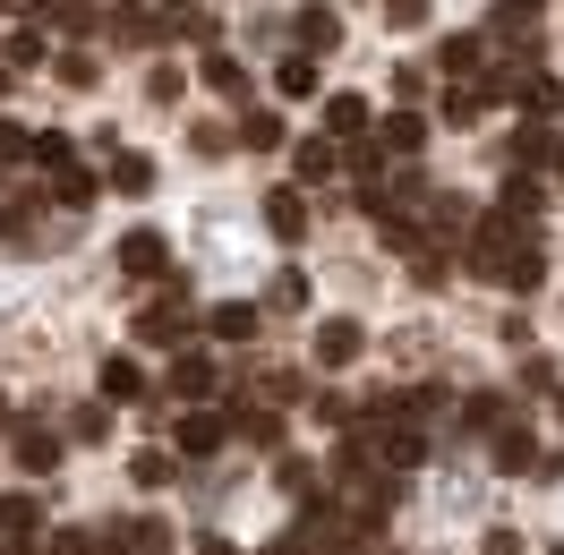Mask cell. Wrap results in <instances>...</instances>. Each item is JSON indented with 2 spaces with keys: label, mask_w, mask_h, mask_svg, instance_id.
<instances>
[{
  "label": "cell",
  "mask_w": 564,
  "mask_h": 555,
  "mask_svg": "<svg viewBox=\"0 0 564 555\" xmlns=\"http://www.w3.org/2000/svg\"><path fill=\"white\" fill-rule=\"evenodd\" d=\"M470 274L479 282H496V291H539L547 282V257H539V240H530L522 222H505V214H488L479 231H470Z\"/></svg>",
  "instance_id": "cell-1"
},
{
  "label": "cell",
  "mask_w": 564,
  "mask_h": 555,
  "mask_svg": "<svg viewBox=\"0 0 564 555\" xmlns=\"http://www.w3.org/2000/svg\"><path fill=\"white\" fill-rule=\"evenodd\" d=\"M282 555H359V521L343 513L334 496H317V504H300V521H291Z\"/></svg>",
  "instance_id": "cell-2"
},
{
  "label": "cell",
  "mask_w": 564,
  "mask_h": 555,
  "mask_svg": "<svg viewBox=\"0 0 564 555\" xmlns=\"http://www.w3.org/2000/svg\"><path fill=\"white\" fill-rule=\"evenodd\" d=\"M9 461H18L26 479H52V470H61V436H52L43 418H9Z\"/></svg>",
  "instance_id": "cell-3"
},
{
  "label": "cell",
  "mask_w": 564,
  "mask_h": 555,
  "mask_svg": "<svg viewBox=\"0 0 564 555\" xmlns=\"http://www.w3.org/2000/svg\"><path fill=\"white\" fill-rule=\"evenodd\" d=\"M188 334H197V316H188V300H180V291H163V300L138 316V342H145V350H180Z\"/></svg>",
  "instance_id": "cell-4"
},
{
  "label": "cell",
  "mask_w": 564,
  "mask_h": 555,
  "mask_svg": "<svg viewBox=\"0 0 564 555\" xmlns=\"http://www.w3.org/2000/svg\"><path fill=\"white\" fill-rule=\"evenodd\" d=\"M291 35H300V52H343V9H325V0H308V9H291Z\"/></svg>",
  "instance_id": "cell-5"
},
{
  "label": "cell",
  "mask_w": 564,
  "mask_h": 555,
  "mask_svg": "<svg viewBox=\"0 0 564 555\" xmlns=\"http://www.w3.org/2000/svg\"><path fill=\"white\" fill-rule=\"evenodd\" d=\"M257 214H265V231H274L282 248L308 240V197H300V188H265V206H257Z\"/></svg>",
  "instance_id": "cell-6"
},
{
  "label": "cell",
  "mask_w": 564,
  "mask_h": 555,
  "mask_svg": "<svg viewBox=\"0 0 564 555\" xmlns=\"http://www.w3.org/2000/svg\"><path fill=\"white\" fill-rule=\"evenodd\" d=\"M120 274H129V282H163V274H172L163 231H129V240H120Z\"/></svg>",
  "instance_id": "cell-7"
},
{
  "label": "cell",
  "mask_w": 564,
  "mask_h": 555,
  "mask_svg": "<svg viewBox=\"0 0 564 555\" xmlns=\"http://www.w3.org/2000/svg\"><path fill=\"white\" fill-rule=\"evenodd\" d=\"M291 172L308 179V188H325V179L343 172V145L325 138V129H317V138H300V145H291Z\"/></svg>",
  "instance_id": "cell-8"
},
{
  "label": "cell",
  "mask_w": 564,
  "mask_h": 555,
  "mask_svg": "<svg viewBox=\"0 0 564 555\" xmlns=\"http://www.w3.org/2000/svg\"><path fill=\"white\" fill-rule=\"evenodd\" d=\"M359 350H368V334H359L351 316H325L317 325V368H351Z\"/></svg>",
  "instance_id": "cell-9"
},
{
  "label": "cell",
  "mask_w": 564,
  "mask_h": 555,
  "mask_svg": "<svg viewBox=\"0 0 564 555\" xmlns=\"http://www.w3.org/2000/svg\"><path fill=\"white\" fill-rule=\"evenodd\" d=\"M223 445H231V418H214V411L180 418V453H188V461H206V453H223Z\"/></svg>",
  "instance_id": "cell-10"
},
{
  "label": "cell",
  "mask_w": 564,
  "mask_h": 555,
  "mask_svg": "<svg viewBox=\"0 0 564 555\" xmlns=\"http://www.w3.org/2000/svg\"><path fill=\"white\" fill-rule=\"evenodd\" d=\"M334 145H351V138H368V104L359 95H325V120H317Z\"/></svg>",
  "instance_id": "cell-11"
},
{
  "label": "cell",
  "mask_w": 564,
  "mask_h": 555,
  "mask_svg": "<svg viewBox=\"0 0 564 555\" xmlns=\"http://www.w3.org/2000/svg\"><path fill=\"white\" fill-rule=\"evenodd\" d=\"M95 188H104V172H86V163H77V154H69V163H61V172H52V206H95Z\"/></svg>",
  "instance_id": "cell-12"
},
{
  "label": "cell",
  "mask_w": 564,
  "mask_h": 555,
  "mask_svg": "<svg viewBox=\"0 0 564 555\" xmlns=\"http://www.w3.org/2000/svg\"><path fill=\"white\" fill-rule=\"evenodd\" d=\"M172 393H180V402H206V393H214V359H206V350L180 342V359H172Z\"/></svg>",
  "instance_id": "cell-13"
},
{
  "label": "cell",
  "mask_w": 564,
  "mask_h": 555,
  "mask_svg": "<svg viewBox=\"0 0 564 555\" xmlns=\"http://www.w3.org/2000/svg\"><path fill=\"white\" fill-rule=\"evenodd\" d=\"M104 188L111 197H145V188H154V163H145V154H104Z\"/></svg>",
  "instance_id": "cell-14"
},
{
  "label": "cell",
  "mask_w": 564,
  "mask_h": 555,
  "mask_svg": "<svg viewBox=\"0 0 564 555\" xmlns=\"http://www.w3.org/2000/svg\"><path fill=\"white\" fill-rule=\"evenodd\" d=\"M479 61H488V35H445L436 43V69L445 77H479Z\"/></svg>",
  "instance_id": "cell-15"
},
{
  "label": "cell",
  "mask_w": 564,
  "mask_h": 555,
  "mask_svg": "<svg viewBox=\"0 0 564 555\" xmlns=\"http://www.w3.org/2000/svg\"><path fill=\"white\" fill-rule=\"evenodd\" d=\"M505 418H513V402H496V393H470V402L454 411V427H462V436H496Z\"/></svg>",
  "instance_id": "cell-16"
},
{
  "label": "cell",
  "mask_w": 564,
  "mask_h": 555,
  "mask_svg": "<svg viewBox=\"0 0 564 555\" xmlns=\"http://www.w3.org/2000/svg\"><path fill=\"white\" fill-rule=\"evenodd\" d=\"M530 461H539V445H530V427H513V418H505V427H496V470H505V479H522Z\"/></svg>",
  "instance_id": "cell-17"
},
{
  "label": "cell",
  "mask_w": 564,
  "mask_h": 555,
  "mask_svg": "<svg viewBox=\"0 0 564 555\" xmlns=\"http://www.w3.org/2000/svg\"><path fill=\"white\" fill-rule=\"evenodd\" d=\"M120 547H129V555H172V521H154V513L120 521Z\"/></svg>",
  "instance_id": "cell-18"
},
{
  "label": "cell",
  "mask_w": 564,
  "mask_h": 555,
  "mask_svg": "<svg viewBox=\"0 0 564 555\" xmlns=\"http://www.w3.org/2000/svg\"><path fill=\"white\" fill-rule=\"evenodd\" d=\"M206 334L214 342H248V334H257V300H223V308L206 316Z\"/></svg>",
  "instance_id": "cell-19"
},
{
  "label": "cell",
  "mask_w": 564,
  "mask_h": 555,
  "mask_svg": "<svg viewBox=\"0 0 564 555\" xmlns=\"http://www.w3.org/2000/svg\"><path fill=\"white\" fill-rule=\"evenodd\" d=\"M539 206H547V188H539L530 172H513V179H505V197H496V214H505V222H530Z\"/></svg>",
  "instance_id": "cell-20"
},
{
  "label": "cell",
  "mask_w": 564,
  "mask_h": 555,
  "mask_svg": "<svg viewBox=\"0 0 564 555\" xmlns=\"http://www.w3.org/2000/svg\"><path fill=\"white\" fill-rule=\"evenodd\" d=\"M104 402L120 411V402H145V368L138 359H104Z\"/></svg>",
  "instance_id": "cell-21"
},
{
  "label": "cell",
  "mask_w": 564,
  "mask_h": 555,
  "mask_svg": "<svg viewBox=\"0 0 564 555\" xmlns=\"http://www.w3.org/2000/svg\"><path fill=\"white\" fill-rule=\"evenodd\" d=\"M231 436H248V445H282V411H274V402L248 411V402H240V411H231Z\"/></svg>",
  "instance_id": "cell-22"
},
{
  "label": "cell",
  "mask_w": 564,
  "mask_h": 555,
  "mask_svg": "<svg viewBox=\"0 0 564 555\" xmlns=\"http://www.w3.org/2000/svg\"><path fill=\"white\" fill-rule=\"evenodd\" d=\"M274 95H282V104H308V95H317V61H308V52H291V61L274 69Z\"/></svg>",
  "instance_id": "cell-23"
},
{
  "label": "cell",
  "mask_w": 564,
  "mask_h": 555,
  "mask_svg": "<svg viewBox=\"0 0 564 555\" xmlns=\"http://www.w3.org/2000/svg\"><path fill=\"white\" fill-rule=\"evenodd\" d=\"M377 145L411 163V154H420V145H427V120H420V111H393V120H386V138H377Z\"/></svg>",
  "instance_id": "cell-24"
},
{
  "label": "cell",
  "mask_w": 564,
  "mask_h": 555,
  "mask_svg": "<svg viewBox=\"0 0 564 555\" xmlns=\"http://www.w3.org/2000/svg\"><path fill=\"white\" fill-rule=\"evenodd\" d=\"M265 308L300 316V308H308V274H300V265H291V274H274V282H265Z\"/></svg>",
  "instance_id": "cell-25"
},
{
  "label": "cell",
  "mask_w": 564,
  "mask_h": 555,
  "mask_svg": "<svg viewBox=\"0 0 564 555\" xmlns=\"http://www.w3.org/2000/svg\"><path fill=\"white\" fill-rule=\"evenodd\" d=\"M172 470H180V461H172V453H163V445L129 453V479H138V487H172Z\"/></svg>",
  "instance_id": "cell-26"
},
{
  "label": "cell",
  "mask_w": 564,
  "mask_h": 555,
  "mask_svg": "<svg viewBox=\"0 0 564 555\" xmlns=\"http://www.w3.org/2000/svg\"><path fill=\"white\" fill-rule=\"evenodd\" d=\"M539 163H556V138H547V129H522V138H513V172H539Z\"/></svg>",
  "instance_id": "cell-27"
},
{
  "label": "cell",
  "mask_w": 564,
  "mask_h": 555,
  "mask_svg": "<svg viewBox=\"0 0 564 555\" xmlns=\"http://www.w3.org/2000/svg\"><path fill=\"white\" fill-rule=\"evenodd\" d=\"M206 86H214V95H231V104H240V95H248V69L231 61V52H214V61H206Z\"/></svg>",
  "instance_id": "cell-28"
},
{
  "label": "cell",
  "mask_w": 564,
  "mask_h": 555,
  "mask_svg": "<svg viewBox=\"0 0 564 555\" xmlns=\"http://www.w3.org/2000/svg\"><path fill=\"white\" fill-rule=\"evenodd\" d=\"M240 145L274 154V145H282V120H274V111H240Z\"/></svg>",
  "instance_id": "cell-29"
},
{
  "label": "cell",
  "mask_w": 564,
  "mask_h": 555,
  "mask_svg": "<svg viewBox=\"0 0 564 555\" xmlns=\"http://www.w3.org/2000/svg\"><path fill=\"white\" fill-rule=\"evenodd\" d=\"M43 61H52V43H43L35 26H18V35H9V69H43Z\"/></svg>",
  "instance_id": "cell-30"
},
{
  "label": "cell",
  "mask_w": 564,
  "mask_h": 555,
  "mask_svg": "<svg viewBox=\"0 0 564 555\" xmlns=\"http://www.w3.org/2000/svg\"><path fill=\"white\" fill-rule=\"evenodd\" d=\"M69 436H77V445H104V436H111V402H86V411L69 418Z\"/></svg>",
  "instance_id": "cell-31"
},
{
  "label": "cell",
  "mask_w": 564,
  "mask_h": 555,
  "mask_svg": "<svg viewBox=\"0 0 564 555\" xmlns=\"http://www.w3.org/2000/svg\"><path fill=\"white\" fill-rule=\"evenodd\" d=\"M0 240H9V248H35V206H0Z\"/></svg>",
  "instance_id": "cell-32"
},
{
  "label": "cell",
  "mask_w": 564,
  "mask_h": 555,
  "mask_svg": "<svg viewBox=\"0 0 564 555\" xmlns=\"http://www.w3.org/2000/svg\"><path fill=\"white\" fill-rule=\"evenodd\" d=\"M35 521H43L35 496H0V530H35Z\"/></svg>",
  "instance_id": "cell-33"
},
{
  "label": "cell",
  "mask_w": 564,
  "mask_h": 555,
  "mask_svg": "<svg viewBox=\"0 0 564 555\" xmlns=\"http://www.w3.org/2000/svg\"><path fill=\"white\" fill-rule=\"evenodd\" d=\"M26 154H35L43 172H61V163H69V138H61V129H43V138H26Z\"/></svg>",
  "instance_id": "cell-34"
},
{
  "label": "cell",
  "mask_w": 564,
  "mask_h": 555,
  "mask_svg": "<svg viewBox=\"0 0 564 555\" xmlns=\"http://www.w3.org/2000/svg\"><path fill=\"white\" fill-rule=\"evenodd\" d=\"M52 69H61V86H77V95H86V86H95V77H104V69H95V61H86V52H61V61H52Z\"/></svg>",
  "instance_id": "cell-35"
},
{
  "label": "cell",
  "mask_w": 564,
  "mask_h": 555,
  "mask_svg": "<svg viewBox=\"0 0 564 555\" xmlns=\"http://www.w3.org/2000/svg\"><path fill=\"white\" fill-rule=\"evenodd\" d=\"M351 172L359 179H386V145H377V138H351Z\"/></svg>",
  "instance_id": "cell-36"
},
{
  "label": "cell",
  "mask_w": 564,
  "mask_h": 555,
  "mask_svg": "<svg viewBox=\"0 0 564 555\" xmlns=\"http://www.w3.org/2000/svg\"><path fill=\"white\" fill-rule=\"evenodd\" d=\"M145 104H180V69H172V61H163V69L145 77Z\"/></svg>",
  "instance_id": "cell-37"
},
{
  "label": "cell",
  "mask_w": 564,
  "mask_h": 555,
  "mask_svg": "<svg viewBox=\"0 0 564 555\" xmlns=\"http://www.w3.org/2000/svg\"><path fill=\"white\" fill-rule=\"evenodd\" d=\"M43 555H95V538H86V530H52V538H43Z\"/></svg>",
  "instance_id": "cell-38"
},
{
  "label": "cell",
  "mask_w": 564,
  "mask_h": 555,
  "mask_svg": "<svg viewBox=\"0 0 564 555\" xmlns=\"http://www.w3.org/2000/svg\"><path fill=\"white\" fill-rule=\"evenodd\" d=\"M282 487H291V496H308V487H325V470H308V461H282Z\"/></svg>",
  "instance_id": "cell-39"
},
{
  "label": "cell",
  "mask_w": 564,
  "mask_h": 555,
  "mask_svg": "<svg viewBox=\"0 0 564 555\" xmlns=\"http://www.w3.org/2000/svg\"><path fill=\"white\" fill-rule=\"evenodd\" d=\"M427 18V0H386V26H420Z\"/></svg>",
  "instance_id": "cell-40"
},
{
  "label": "cell",
  "mask_w": 564,
  "mask_h": 555,
  "mask_svg": "<svg viewBox=\"0 0 564 555\" xmlns=\"http://www.w3.org/2000/svg\"><path fill=\"white\" fill-rule=\"evenodd\" d=\"M0 555H43V547H35V530H0Z\"/></svg>",
  "instance_id": "cell-41"
},
{
  "label": "cell",
  "mask_w": 564,
  "mask_h": 555,
  "mask_svg": "<svg viewBox=\"0 0 564 555\" xmlns=\"http://www.w3.org/2000/svg\"><path fill=\"white\" fill-rule=\"evenodd\" d=\"M488 555H522V530H488Z\"/></svg>",
  "instance_id": "cell-42"
},
{
  "label": "cell",
  "mask_w": 564,
  "mask_h": 555,
  "mask_svg": "<svg viewBox=\"0 0 564 555\" xmlns=\"http://www.w3.org/2000/svg\"><path fill=\"white\" fill-rule=\"evenodd\" d=\"M95 555H129V547H120V530H111V538H95Z\"/></svg>",
  "instance_id": "cell-43"
},
{
  "label": "cell",
  "mask_w": 564,
  "mask_h": 555,
  "mask_svg": "<svg viewBox=\"0 0 564 555\" xmlns=\"http://www.w3.org/2000/svg\"><path fill=\"white\" fill-rule=\"evenodd\" d=\"M197 555H240V547H231V538H206V547H197Z\"/></svg>",
  "instance_id": "cell-44"
},
{
  "label": "cell",
  "mask_w": 564,
  "mask_h": 555,
  "mask_svg": "<svg viewBox=\"0 0 564 555\" xmlns=\"http://www.w3.org/2000/svg\"><path fill=\"white\" fill-rule=\"evenodd\" d=\"M0 436H9V402H0Z\"/></svg>",
  "instance_id": "cell-45"
},
{
  "label": "cell",
  "mask_w": 564,
  "mask_h": 555,
  "mask_svg": "<svg viewBox=\"0 0 564 555\" xmlns=\"http://www.w3.org/2000/svg\"><path fill=\"white\" fill-rule=\"evenodd\" d=\"M556 179H564V145H556Z\"/></svg>",
  "instance_id": "cell-46"
},
{
  "label": "cell",
  "mask_w": 564,
  "mask_h": 555,
  "mask_svg": "<svg viewBox=\"0 0 564 555\" xmlns=\"http://www.w3.org/2000/svg\"><path fill=\"white\" fill-rule=\"evenodd\" d=\"M9 9H18V0H0V18H9Z\"/></svg>",
  "instance_id": "cell-47"
},
{
  "label": "cell",
  "mask_w": 564,
  "mask_h": 555,
  "mask_svg": "<svg viewBox=\"0 0 564 555\" xmlns=\"http://www.w3.org/2000/svg\"><path fill=\"white\" fill-rule=\"evenodd\" d=\"M163 9H188V0H163Z\"/></svg>",
  "instance_id": "cell-48"
},
{
  "label": "cell",
  "mask_w": 564,
  "mask_h": 555,
  "mask_svg": "<svg viewBox=\"0 0 564 555\" xmlns=\"http://www.w3.org/2000/svg\"><path fill=\"white\" fill-rule=\"evenodd\" d=\"M556 411H564V402H556Z\"/></svg>",
  "instance_id": "cell-49"
},
{
  "label": "cell",
  "mask_w": 564,
  "mask_h": 555,
  "mask_svg": "<svg viewBox=\"0 0 564 555\" xmlns=\"http://www.w3.org/2000/svg\"><path fill=\"white\" fill-rule=\"evenodd\" d=\"M556 555H564V547H556Z\"/></svg>",
  "instance_id": "cell-50"
},
{
  "label": "cell",
  "mask_w": 564,
  "mask_h": 555,
  "mask_svg": "<svg viewBox=\"0 0 564 555\" xmlns=\"http://www.w3.org/2000/svg\"><path fill=\"white\" fill-rule=\"evenodd\" d=\"M274 555H282V547H274Z\"/></svg>",
  "instance_id": "cell-51"
}]
</instances>
